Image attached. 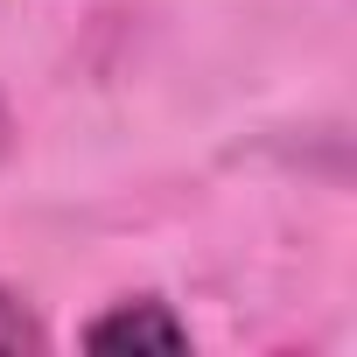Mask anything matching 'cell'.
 <instances>
[{"instance_id": "1", "label": "cell", "mask_w": 357, "mask_h": 357, "mask_svg": "<svg viewBox=\"0 0 357 357\" xmlns=\"http://www.w3.org/2000/svg\"><path fill=\"white\" fill-rule=\"evenodd\" d=\"M84 343L91 350H190V329L161 301H119L112 315H98L84 329Z\"/></svg>"}, {"instance_id": "2", "label": "cell", "mask_w": 357, "mask_h": 357, "mask_svg": "<svg viewBox=\"0 0 357 357\" xmlns=\"http://www.w3.org/2000/svg\"><path fill=\"white\" fill-rule=\"evenodd\" d=\"M0 350H43V322L0 287Z\"/></svg>"}]
</instances>
